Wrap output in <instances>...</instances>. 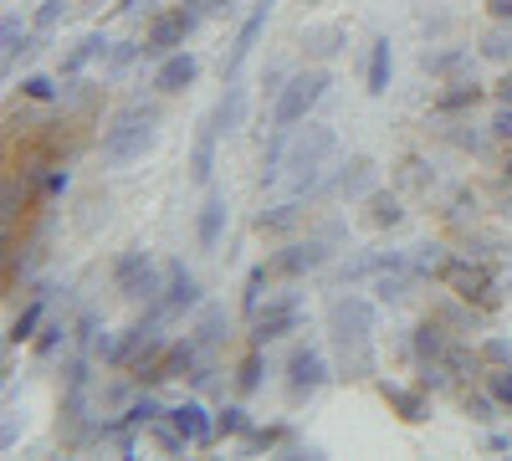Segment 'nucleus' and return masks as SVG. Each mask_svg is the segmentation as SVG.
I'll use <instances>...</instances> for the list:
<instances>
[{
	"mask_svg": "<svg viewBox=\"0 0 512 461\" xmlns=\"http://www.w3.org/2000/svg\"><path fill=\"white\" fill-rule=\"evenodd\" d=\"M159 415H164V405L154 400V390H139L134 400H128V405H123V426H134V431L144 426V431H149V426L159 421Z\"/></svg>",
	"mask_w": 512,
	"mask_h": 461,
	"instance_id": "nucleus-33",
	"label": "nucleus"
},
{
	"mask_svg": "<svg viewBox=\"0 0 512 461\" xmlns=\"http://www.w3.org/2000/svg\"><path fill=\"white\" fill-rule=\"evenodd\" d=\"M328 88H333V72H328L323 62H318V67H303V72H292L287 88L272 98V129H297V123H308Z\"/></svg>",
	"mask_w": 512,
	"mask_h": 461,
	"instance_id": "nucleus-4",
	"label": "nucleus"
},
{
	"mask_svg": "<svg viewBox=\"0 0 512 461\" xmlns=\"http://www.w3.org/2000/svg\"><path fill=\"white\" fill-rule=\"evenodd\" d=\"M379 390L395 405L400 421H410V426H420L425 415H431V390H420V385H379Z\"/></svg>",
	"mask_w": 512,
	"mask_h": 461,
	"instance_id": "nucleus-18",
	"label": "nucleus"
},
{
	"mask_svg": "<svg viewBox=\"0 0 512 461\" xmlns=\"http://www.w3.org/2000/svg\"><path fill=\"white\" fill-rule=\"evenodd\" d=\"M303 47H308V57H313V62H328V57H338V52L349 47V31L338 26V21L308 26V31H303Z\"/></svg>",
	"mask_w": 512,
	"mask_h": 461,
	"instance_id": "nucleus-21",
	"label": "nucleus"
},
{
	"mask_svg": "<svg viewBox=\"0 0 512 461\" xmlns=\"http://www.w3.org/2000/svg\"><path fill=\"white\" fill-rule=\"evenodd\" d=\"M169 421H175V426L190 436V446H210V441L221 436V431H216V415H210L200 400H185V405H175V410H169Z\"/></svg>",
	"mask_w": 512,
	"mask_h": 461,
	"instance_id": "nucleus-17",
	"label": "nucleus"
},
{
	"mask_svg": "<svg viewBox=\"0 0 512 461\" xmlns=\"http://www.w3.org/2000/svg\"><path fill=\"white\" fill-rule=\"evenodd\" d=\"M195 26L185 21V11H159L154 21H149V31H144V57L149 62H164L169 52H185V36H190Z\"/></svg>",
	"mask_w": 512,
	"mask_h": 461,
	"instance_id": "nucleus-13",
	"label": "nucleus"
},
{
	"mask_svg": "<svg viewBox=\"0 0 512 461\" xmlns=\"http://www.w3.org/2000/svg\"><path fill=\"white\" fill-rule=\"evenodd\" d=\"M21 98L26 103H57L62 98V82L47 77V72H31V77H21Z\"/></svg>",
	"mask_w": 512,
	"mask_h": 461,
	"instance_id": "nucleus-39",
	"label": "nucleus"
},
{
	"mask_svg": "<svg viewBox=\"0 0 512 461\" xmlns=\"http://www.w3.org/2000/svg\"><path fill=\"white\" fill-rule=\"evenodd\" d=\"M287 77H292V72H287V67H272V72H267V77H262V88H267V98H277V93H282V88H287Z\"/></svg>",
	"mask_w": 512,
	"mask_h": 461,
	"instance_id": "nucleus-56",
	"label": "nucleus"
},
{
	"mask_svg": "<svg viewBox=\"0 0 512 461\" xmlns=\"http://www.w3.org/2000/svg\"><path fill=\"white\" fill-rule=\"evenodd\" d=\"M72 6H77V0H41L36 16H31V26H36V31H57V21H67Z\"/></svg>",
	"mask_w": 512,
	"mask_h": 461,
	"instance_id": "nucleus-45",
	"label": "nucleus"
},
{
	"mask_svg": "<svg viewBox=\"0 0 512 461\" xmlns=\"http://www.w3.org/2000/svg\"><path fill=\"white\" fill-rule=\"evenodd\" d=\"M328 333L338 344V374L344 380H369L374 374V303L349 292V298L328 303Z\"/></svg>",
	"mask_w": 512,
	"mask_h": 461,
	"instance_id": "nucleus-1",
	"label": "nucleus"
},
{
	"mask_svg": "<svg viewBox=\"0 0 512 461\" xmlns=\"http://www.w3.org/2000/svg\"><path fill=\"white\" fill-rule=\"evenodd\" d=\"M482 57H492V62H512V31H502V21L482 36Z\"/></svg>",
	"mask_w": 512,
	"mask_h": 461,
	"instance_id": "nucleus-47",
	"label": "nucleus"
},
{
	"mask_svg": "<svg viewBox=\"0 0 512 461\" xmlns=\"http://www.w3.org/2000/svg\"><path fill=\"white\" fill-rule=\"evenodd\" d=\"M436 277L456 292L461 303H472V308H482V313H497V308H502V287H497V272H492L487 262H472V257H446Z\"/></svg>",
	"mask_w": 512,
	"mask_h": 461,
	"instance_id": "nucleus-5",
	"label": "nucleus"
},
{
	"mask_svg": "<svg viewBox=\"0 0 512 461\" xmlns=\"http://www.w3.org/2000/svg\"><path fill=\"white\" fill-rule=\"evenodd\" d=\"M507 221H512V200H507Z\"/></svg>",
	"mask_w": 512,
	"mask_h": 461,
	"instance_id": "nucleus-63",
	"label": "nucleus"
},
{
	"mask_svg": "<svg viewBox=\"0 0 512 461\" xmlns=\"http://www.w3.org/2000/svg\"><path fill=\"white\" fill-rule=\"evenodd\" d=\"M139 57H144V41H118V47L108 52V67H113V72H123V67H134Z\"/></svg>",
	"mask_w": 512,
	"mask_h": 461,
	"instance_id": "nucleus-48",
	"label": "nucleus"
},
{
	"mask_svg": "<svg viewBox=\"0 0 512 461\" xmlns=\"http://www.w3.org/2000/svg\"><path fill=\"white\" fill-rule=\"evenodd\" d=\"M451 349V333H446V318H425L415 333H410V354L415 359H441Z\"/></svg>",
	"mask_w": 512,
	"mask_h": 461,
	"instance_id": "nucleus-23",
	"label": "nucleus"
},
{
	"mask_svg": "<svg viewBox=\"0 0 512 461\" xmlns=\"http://www.w3.org/2000/svg\"><path fill=\"white\" fill-rule=\"evenodd\" d=\"M487 93H492V88H482L477 77H456V82H446V93L436 98V113H446V118H451V113H472Z\"/></svg>",
	"mask_w": 512,
	"mask_h": 461,
	"instance_id": "nucleus-19",
	"label": "nucleus"
},
{
	"mask_svg": "<svg viewBox=\"0 0 512 461\" xmlns=\"http://www.w3.org/2000/svg\"><path fill=\"white\" fill-rule=\"evenodd\" d=\"M47 175H52V164H47V159H41V154L21 164V185H47Z\"/></svg>",
	"mask_w": 512,
	"mask_h": 461,
	"instance_id": "nucleus-53",
	"label": "nucleus"
},
{
	"mask_svg": "<svg viewBox=\"0 0 512 461\" xmlns=\"http://www.w3.org/2000/svg\"><path fill=\"white\" fill-rule=\"evenodd\" d=\"M139 6H144V0H118V11H123V16H134Z\"/></svg>",
	"mask_w": 512,
	"mask_h": 461,
	"instance_id": "nucleus-59",
	"label": "nucleus"
},
{
	"mask_svg": "<svg viewBox=\"0 0 512 461\" xmlns=\"http://www.w3.org/2000/svg\"><path fill=\"white\" fill-rule=\"evenodd\" d=\"M405 185H415V190L431 185V175H425V159H420V154H410V159H405Z\"/></svg>",
	"mask_w": 512,
	"mask_h": 461,
	"instance_id": "nucleus-54",
	"label": "nucleus"
},
{
	"mask_svg": "<svg viewBox=\"0 0 512 461\" xmlns=\"http://www.w3.org/2000/svg\"><path fill=\"white\" fill-rule=\"evenodd\" d=\"M216 144H221V134H216V123H200V134H195V149H190V180L195 185H210V175H216Z\"/></svg>",
	"mask_w": 512,
	"mask_h": 461,
	"instance_id": "nucleus-20",
	"label": "nucleus"
},
{
	"mask_svg": "<svg viewBox=\"0 0 512 461\" xmlns=\"http://www.w3.org/2000/svg\"><path fill=\"white\" fill-rule=\"evenodd\" d=\"M446 139H451L456 149H466V154H482V149H487V134L477 129V123H451Z\"/></svg>",
	"mask_w": 512,
	"mask_h": 461,
	"instance_id": "nucleus-46",
	"label": "nucleus"
},
{
	"mask_svg": "<svg viewBox=\"0 0 512 461\" xmlns=\"http://www.w3.org/2000/svg\"><path fill=\"white\" fill-rule=\"evenodd\" d=\"M164 277L169 272H159L154 257H149V251H139V246H128L123 257L113 262V282H118V292H123L128 303H154L159 292H164Z\"/></svg>",
	"mask_w": 512,
	"mask_h": 461,
	"instance_id": "nucleus-7",
	"label": "nucleus"
},
{
	"mask_svg": "<svg viewBox=\"0 0 512 461\" xmlns=\"http://www.w3.org/2000/svg\"><path fill=\"white\" fill-rule=\"evenodd\" d=\"M420 67L431 72V77H451V82H456V77L466 72V52H461V47H446V52H425V62H420Z\"/></svg>",
	"mask_w": 512,
	"mask_h": 461,
	"instance_id": "nucleus-38",
	"label": "nucleus"
},
{
	"mask_svg": "<svg viewBox=\"0 0 512 461\" xmlns=\"http://www.w3.org/2000/svg\"><path fill=\"white\" fill-rule=\"evenodd\" d=\"M487 134L502 139V144H512V103H497V113H492V123H487Z\"/></svg>",
	"mask_w": 512,
	"mask_h": 461,
	"instance_id": "nucleus-52",
	"label": "nucleus"
},
{
	"mask_svg": "<svg viewBox=\"0 0 512 461\" xmlns=\"http://www.w3.org/2000/svg\"><path fill=\"white\" fill-rule=\"evenodd\" d=\"M67 339H72V328L67 323H41V333H36V354L47 359V354H57V349H67Z\"/></svg>",
	"mask_w": 512,
	"mask_h": 461,
	"instance_id": "nucleus-43",
	"label": "nucleus"
},
{
	"mask_svg": "<svg viewBox=\"0 0 512 461\" xmlns=\"http://www.w3.org/2000/svg\"><path fill=\"white\" fill-rule=\"evenodd\" d=\"M441 251H446L441 241H420V246H410V267H415V277H436L441 262H446Z\"/></svg>",
	"mask_w": 512,
	"mask_h": 461,
	"instance_id": "nucleus-41",
	"label": "nucleus"
},
{
	"mask_svg": "<svg viewBox=\"0 0 512 461\" xmlns=\"http://www.w3.org/2000/svg\"><path fill=\"white\" fill-rule=\"evenodd\" d=\"M390 77H395V47H390V36H374V47H369V72H364L369 93H374V98L390 93Z\"/></svg>",
	"mask_w": 512,
	"mask_h": 461,
	"instance_id": "nucleus-22",
	"label": "nucleus"
},
{
	"mask_svg": "<svg viewBox=\"0 0 512 461\" xmlns=\"http://www.w3.org/2000/svg\"><path fill=\"white\" fill-rule=\"evenodd\" d=\"M98 98H103V93H98V82H88L82 72H77V77H67V88H62V108H72V113H93V108H98Z\"/></svg>",
	"mask_w": 512,
	"mask_h": 461,
	"instance_id": "nucleus-32",
	"label": "nucleus"
},
{
	"mask_svg": "<svg viewBox=\"0 0 512 461\" xmlns=\"http://www.w3.org/2000/svg\"><path fill=\"white\" fill-rule=\"evenodd\" d=\"M297 323H303V303H297V292H277V298H267L262 313L251 318V344L267 349V344L287 339V333H297Z\"/></svg>",
	"mask_w": 512,
	"mask_h": 461,
	"instance_id": "nucleus-9",
	"label": "nucleus"
},
{
	"mask_svg": "<svg viewBox=\"0 0 512 461\" xmlns=\"http://www.w3.org/2000/svg\"><path fill=\"white\" fill-rule=\"evenodd\" d=\"M487 16L502 21V26H512V0H487Z\"/></svg>",
	"mask_w": 512,
	"mask_h": 461,
	"instance_id": "nucleus-57",
	"label": "nucleus"
},
{
	"mask_svg": "<svg viewBox=\"0 0 512 461\" xmlns=\"http://www.w3.org/2000/svg\"><path fill=\"white\" fill-rule=\"evenodd\" d=\"M364 211H369V226H379V231H395V226L405 221V205H400L395 190H374V195L364 200Z\"/></svg>",
	"mask_w": 512,
	"mask_h": 461,
	"instance_id": "nucleus-26",
	"label": "nucleus"
},
{
	"mask_svg": "<svg viewBox=\"0 0 512 461\" xmlns=\"http://www.w3.org/2000/svg\"><path fill=\"white\" fill-rule=\"evenodd\" d=\"M226 221H231V200H226L221 190H210L205 205H200V216H195V241H200L205 251H216L221 236H226Z\"/></svg>",
	"mask_w": 512,
	"mask_h": 461,
	"instance_id": "nucleus-16",
	"label": "nucleus"
},
{
	"mask_svg": "<svg viewBox=\"0 0 512 461\" xmlns=\"http://www.w3.org/2000/svg\"><path fill=\"white\" fill-rule=\"evenodd\" d=\"M108 0H77V11H103Z\"/></svg>",
	"mask_w": 512,
	"mask_h": 461,
	"instance_id": "nucleus-60",
	"label": "nucleus"
},
{
	"mask_svg": "<svg viewBox=\"0 0 512 461\" xmlns=\"http://www.w3.org/2000/svg\"><path fill=\"white\" fill-rule=\"evenodd\" d=\"M41 323H47V292H36V298L26 303V313L11 323V344H36Z\"/></svg>",
	"mask_w": 512,
	"mask_h": 461,
	"instance_id": "nucleus-31",
	"label": "nucleus"
},
{
	"mask_svg": "<svg viewBox=\"0 0 512 461\" xmlns=\"http://www.w3.org/2000/svg\"><path fill=\"white\" fill-rule=\"evenodd\" d=\"M482 364H487V369L512 364V344H507V339H482Z\"/></svg>",
	"mask_w": 512,
	"mask_h": 461,
	"instance_id": "nucleus-51",
	"label": "nucleus"
},
{
	"mask_svg": "<svg viewBox=\"0 0 512 461\" xmlns=\"http://www.w3.org/2000/svg\"><path fill=\"white\" fill-rule=\"evenodd\" d=\"M328 380H338V369L328 364V354H323V349L303 344V349H292V354H287V400H292V405L313 400Z\"/></svg>",
	"mask_w": 512,
	"mask_h": 461,
	"instance_id": "nucleus-8",
	"label": "nucleus"
},
{
	"mask_svg": "<svg viewBox=\"0 0 512 461\" xmlns=\"http://www.w3.org/2000/svg\"><path fill=\"white\" fill-rule=\"evenodd\" d=\"M379 190V164L369 154H349L338 164V175L323 180V195H344V200H369Z\"/></svg>",
	"mask_w": 512,
	"mask_h": 461,
	"instance_id": "nucleus-10",
	"label": "nucleus"
},
{
	"mask_svg": "<svg viewBox=\"0 0 512 461\" xmlns=\"http://www.w3.org/2000/svg\"><path fill=\"white\" fill-rule=\"evenodd\" d=\"M272 277H277L272 267H251V272H246V287H241V313H246V318L262 313V298H267V282H272Z\"/></svg>",
	"mask_w": 512,
	"mask_h": 461,
	"instance_id": "nucleus-35",
	"label": "nucleus"
},
{
	"mask_svg": "<svg viewBox=\"0 0 512 461\" xmlns=\"http://www.w3.org/2000/svg\"><path fill=\"white\" fill-rule=\"evenodd\" d=\"M338 154V134L328 129V123H313L308 118V129L297 134L292 129V149H287V180H292V195L297 200H313L323 195V170H328V159Z\"/></svg>",
	"mask_w": 512,
	"mask_h": 461,
	"instance_id": "nucleus-2",
	"label": "nucleus"
},
{
	"mask_svg": "<svg viewBox=\"0 0 512 461\" xmlns=\"http://www.w3.org/2000/svg\"><path fill=\"white\" fill-rule=\"evenodd\" d=\"M297 221H303V200H282V205H272V211H262V216H256V231H262V236H287Z\"/></svg>",
	"mask_w": 512,
	"mask_h": 461,
	"instance_id": "nucleus-27",
	"label": "nucleus"
},
{
	"mask_svg": "<svg viewBox=\"0 0 512 461\" xmlns=\"http://www.w3.org/2000/svg\"><path fill=\"white\" fill-rule=\"evenodd\" d=\"M502 175L512 180V149H507V159H502Z\"/></svg>",
	"mask_w": 512,
	"mask_h": 461,
	"instance_id": "nucleus-61",
	"label": "nucleus"
},
{
	"mask_svg": "<svg viewBox=\"0 0 512 461\" xmlns=\"http://www.w3.org/2000/svg\"><path fill=\"white\" fill-rule=\"evenodd\" d=\"M415 282H420V277H415V267H410V262H400V267H384V272L374 277V298H379V303H400Z\"/></svg>",
	"mask_w": 512,
	"mask_h": 461,
	"instance_id": "nucleus-25",
	"label": "nucleus"
},
{
	"mask_svg": "<svg viewBox=\"0 0 512 461\" xmlns=\"http://www.w3.org/2000/svg\"><path fill=\"white\" fill-rule=\"evenodd\" d=\"M441 359H446V369H451V380H472V374L487 369V364H482V349H466V344H456V339H451V349H446Z\"/></svg>",
	"mask_w": 512,
	"mask_h": 461,
	"instance_id": "nucleus-34",
	"label": "nucleus"
},
{
	"mask_svg": "<svg viewBox=\"0 0 512 461\" xmlns=\"http://www.w3.org/2000/svg\"><path fill=\"white\" fill-rule=\"evenodd\" d=\"M287 149H292V129H272V144L262 154V185H277L287 175Z\"/></svg>",
	"mask_w": 512,
	"mask_h": 461,
	"instance_id": "nucleus-29",
	"label": "nucleus"
},
{
	"mask_svg": "<svg viewBox=\"0 0 512 461\" xmlns=\"http://www.w3.org/2000/svg\"><path fill=\"white\" fill-rule=\"evenodd\" d=\"M226 328H231V313L216 308V303H200V323H195V344L200 349H216L226 339Z\"/></svg>",
	"mask_w": 512,
	"mask_h": 461,
	"instance_id": "nucleus-28",
	"label": "nucleus"
},
{
	"mask_svg": "<svg viewBox=\"0 0 512 461\" xmlns=\"http://www.w3.org/2000/svg\"><path fill=\"white\" fill-rule=\"evenodd\" d=\"M262 374H267V349H256V344H251V354L236 364V390H241V395L262 390Z\"/></svg>",
	"mask_w": 512,
	"mask_h": 461,
	"instance_id": "nucleus-37",
	"label": "nucleus"
},
{
	"mask_svg": "<svg viewBox=\"0 0 512 461\" xmlns=\"http://www.w3.org/2000/svg\"><path fill=\"white\" fill-rule=\"evenodd\" d=\"M497 405H502V400H497L492 390H472V395H466V415H472L477 426H492V421H497Z\"/></svg>",
	"mask_w": 512,
	"mask_h": 461,
	"instance_id": "nucleus-44",
	"label": "nucleus"
},
{
	"mask_svg": "<svg viewBox=\"0 0 512 461\" xmlns=\"http://www.w3.org/2000/svg\"><path fill=\"white\" fill-rule=\"evenodd\" d=\"M282 441H287V426H267V431H251L246 436V451H272Z\"/></svg>",
	"mask_w": 512,
	"mask_h": 461,
	"instance_id": "nucleus-50",
	"label": "nucleus"
},
{
	"mask_svg": "<svg viewBox=\"0 0 512 461\" xmlns=\"http://www.w3.org/2000/svg\"><path fill=\"white\" fill-rule=\"evenodd\" d=\"M21 52H36V47H31V36H26L21 16H16V11H6V16H0V57H6V67H11Z\"/></svg>",
	"mask_w": 512,
	"mask_h": 461,
	"instance_id": "nucleus-30",
	"label": "nucleus"
},
{
	"mask_svg": "<svg viewBox=\"0 0 512 461\" xmlns=\"http://www.w3.org/2000/svg\"><path fill=\"white\" fill-rule=\"evenodd\" d=\"M164 272H169V277H164V292H159L154 303H159V308H164L169 318H180V313H195V308L205 303V292H200V277H195V272H190L185 262H169Z\"/></svg>",
	"mask_w": 512,
	"mask_h": 461,
	"instance_id": "nucleus-12",
	"label": "nucleus"
},
{
	"mask_svg": "<svg viewBox=\"0 0 512 461\" xmlns=\"http://www.w3.org/2000/svg\"><path fill=\"white\" fill-rule=\"evenodd\" d=\"M344 241V226L338 221H328L318 236H308V241H292V246H282L277 257L267 262L277 277H308V272H318V267H328V257H333V246Z\"/></svg>",
	"mask_w": 512,
	"mask_h": 461,
	"instance_id": "nucleus-6",
	"label": "nucleus"
},
{
	"mask_svg": "<svg viewBox=\"0 0 512 461\" xmlns=\"http://www.w3.org/2000/svg\"><path fill=\"white\" fill-rule=\"evenodd\" d=\"M303 6H323V0H303Z\"/></svg>",
	"mask_w": 512,
	"mask_h": 461,
	"instance_id": "nucleus-62",
	"label": "nucleus"
},
{
	"mask_svg": "<svg viewBox=\"0 0 512 461\" xmlns=\"http://www.w3.org/2000/svg\"><path fill=\"white\" fill-rule=\"evenodd\" d=\"M159 113L154 108H144V103H128V108H118L113 113V123L103 129V159L108 164H134V159H144L154 144H159Z\"/></svg>",
	"mask_w": 512,
	"mask_h": 461,
	"instance_id": "nucleus-3",
	"label": "nucleus"
},
{
	"mask_svg": "<svg viewBox=\"0 0 512 461\" xmlns=\"http://www.w3.org/2000/svg\"><path fill=\"white\" fill-rule=\"evenodd\" d=\"M246 108H251V98H246V88H241V77H226V93L216 98V108H210L205 118L216 123L221 139H231V134L246 129Z\"/></svg>",
	"mask_w": 512,
	"mask_h": 461,
	"instance_id": "nucleus-14",
	"label": "nucleus"
},
{
	"mask_svg": "<svg viewBox=\"0 0 512 461\" xmlns=\"http://www.w3.org/2000/svg\"><path fill=\"white\" fill-rule=\"evenodd\" d=\"M216 431L221 436H251L256 426H251V410L246 405H221L216 410Z\"/></svg>",
	"mask_w": 512,
	"mask_h": 461,
	"instance_id": "nucleus-42",
	"label": "nucleus"
},
{
	"mask_svg": "<svg viewBox=\"0 0 512 461\" xmlns=\"http://www.w3.org/2000/svg\"><path fill=\"white\" fill-rule=\"evenodd\" d=\"M149 436H154V446L164 451V456H185V446H190V436L175 426V421H169V410L159 415V421L149 426Z\"/></svg>",
	"mask_w": 512,
	"mask_h": 461,
	"instance_id": "nucleus-36",
	"label": "nucleus"
},
{
	"mask_svg": "<svg viewBox=\"0 0 512 461\" xmlns=\"http://www.w3.org/2000/svg\"><path fill=\"white\" fill-rule=\"evenodd\" d=\"M195 77H200V57H190V52H169V57L154 67V88H159L164 98H175V93L195 88Z\"/></svg>",
	"mask_w": 512,
	"mask_h": 461,
	"instance_id": "nucleus-15",
	"label": "nucleus"
},
{
	"mask_svg": "<svg viewBox=\"0 0 512 461\" xmlns=\"http://www.w3.org/2000/svg\"><path fill=\"white\" fill-rule=\"evenodd\" d=\"M108 52H113V41H108L103 31H88V36H82L77 47L67 52V62H62V77H77V72L88 67V62H108Z\"/></svg>",
	"mask_w": 512,
	"mask_h": 461,
	"instance_id": "nucleus-24",
	"label": "nucleus"
},
{
	"mask_svg": "<svg viewBox=\"0 0 512 461\" xmlns=\"http://www.w3.org/2000/svg\"><path fill=\"white\" fill-rule=\"evenodd\" d=\"M415 385H420V390H431V395H441V390L451 385L446 359H415Z\"/></svg>",
	"mask_w": 512,
	"mask_h": 461,
	"instance_id": "nucleus-40",
	"label": "nucleus"
},
{
	"mask_svg": "<svg viewBox=\"0 0 512 461\" xmlns=\"http://www.w3.org/2000/svg\"><path fill=\"white\" fill-rule=\"evenodd\" d=\"M492 98H497V103H512V72H502V77H497V88H492Z\"/></svg>",
	"mask_w": 512,
	"mask_h": 461,
	"instance_id": "nucleus-58",
	"label": "nucleus"
},
{
	"mask_svg": "<svg viewBox=\"0 0 512 461\" xmlns=\"http://www.w3.org/2000/svg\"><path fill=\"white\" fill-rule=\"evenodd\" d=\"M487 390H492L502 405H512V364H497V369L487 374Z\"/></svg>",
	"mask_w": 512,
	"mask_h": 461,
	"instance_id": "nucleus-49",
	"label": "nucleus"
},
{
	"mask_svg": "<svg viewBox=\"0 0 512 461\" xmlns=\"http://www.w3.org/2000/svg\"><path fill=\"white\" fill-rule=\"evenodd\" d=\"M67 185H72V175L62 170V164H52V175H47V185H41V195H47V200H57Z\"/></svg>",
	"mask_w": 512,
	"mask_h": 461,
	"instance_id": "nucleus-55",
	"label": "nucleus"
},
{
	"mask_svg": "<svg viewBox=\"0 0 512 461\" xmlns=\"http://www.w3.org/2000/svg\"><path fill=\"white\" fill-rule=\"evenodd\" d=\"M272 11H277V0H256V6H251V16L241 21L231 52H226V62H221V77H241L246 57L256 52V41H262V31H267V21H272Z\"/></svg>",
	"mask_w": 512,
	"mask_h": 461,
	"instance_id": "nucleus-11",
	"label": "nucleus"
}]
</instances>
